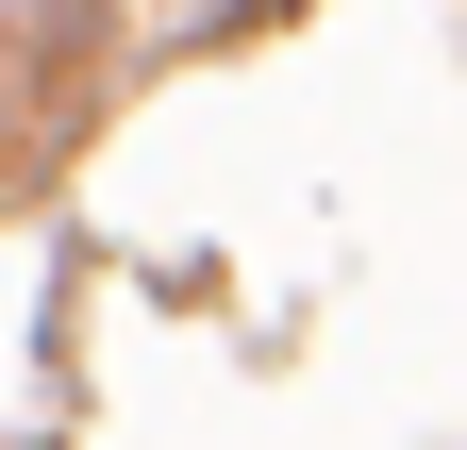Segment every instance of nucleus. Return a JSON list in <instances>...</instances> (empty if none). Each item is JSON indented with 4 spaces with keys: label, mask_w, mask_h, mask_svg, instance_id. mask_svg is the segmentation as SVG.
I'll list each match as a JSON object with an SVG mask.
<instances>
[{
    "label": "nucleus",
    "mask_w": 467,
    "mask_h": 450,
    "mask_svg": "<svg viewBox=\"0 0 467 450\" xmlns=\"http://www.w3.org/2000/svg\"><path fill=\"white\" fill-rule=\"evenodd\" d=\"M0 150H17V118H0Z\"/></svg>",
    "instance_id": "1"
}]
</instances>
